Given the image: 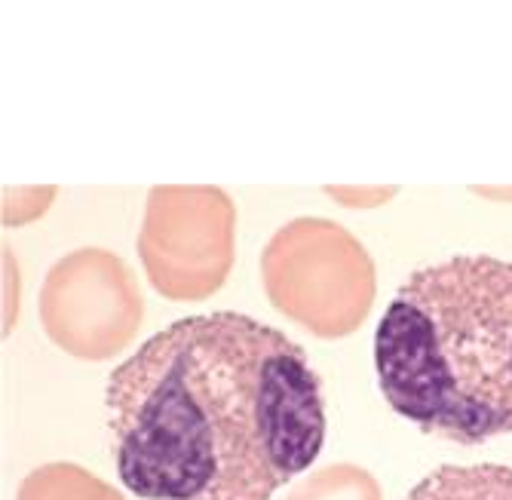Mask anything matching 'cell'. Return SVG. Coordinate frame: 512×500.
<instances>
[{"label": "cell", "instance_id": "3", "mask_svg": "<svg viewBox=\"0 0 512 500\" xmlns=\"http://www.w3.org/2000/svg\"><path fill=\"white\" fill-rule=\"evenodd\" d=\"M402 500H512V467L442 464L430 470Z\"/></svg>", "mask_w": 512, "mask_h": 500}, {"label": "cell", "instance_id": "1", "mask_svg": "<svg viewBox=\"0 0 512 500\" xmlns=\"http://www.w3.org/2000/svg\"><path fill=\"white\" fill-rule=\"evenodd\" d=\"M114 464L142 500H273L329 436L301 344L246 313L184 316L108 378Z\"/></svg>", "mask_w": 512, "mask_h": 500}, {"label": "cell", "instance_id": "2", "mask_svg": "<svg viewBox=\"0 0 512 500\" xmlns=\"http://www.w3.org/2000/svg\"><path fill=\"white\" fill-rule=\"evenodd\" d=\"M375 375L387 405L427 436H509L512 261L460 252L411 270L375 329Z\"/></svg>", "mask_w": 512, "mask_h": 500}]
</instances>
